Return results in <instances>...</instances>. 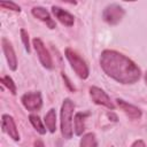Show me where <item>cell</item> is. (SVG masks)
Returning <instances> with one entry per match:
<instances>
[{
  "mask_svg": "<svg viewBox=\"0 0 147 147\" xmlns=\"http://www.w3.org/2000/svg\"><path fill=\"white\" fill-rule=\"evenodd\" d=\"M44 122H45V125H46L47 130L51 133H54L56 131V113H55V109L54 108L49 109L46 113L45 118H44Z\"/></svg>",
  "mask_w": 147,
  "mask_h": 147,
  "instance_id": "obj_14",
  "label": "cell"
},
{
  "mask_svg": "<svg viewBox=\"0 0 147 147\" xmlns=\"http://www.w3.org/2000/svg\"><path fill=\"white\" fill-rule=\"evenodd\" d=\"M75 110V103L70 99H64L61 106V133L64 139H71L74 134L72 130V115Z\"/></svg>",
  "mask_w": 147,
  "mask_h": 147,
  "instance_id": "obj_2",
  "label": "cell"
},
{
  "mask_svg": "<svg viewBox=\"0 0 147 147\" xmlns=\"http://www.w3.org/2000/svg\"><path fill=\"white\" fill-rule=\"evenodd\" d=\"M0 6L5 9H9V10H13V11H18V13L21 11V7L17 3L13 2V1H1Z\"/></svg>",
  "mask_w": 147,
  "mask_h": 147,
  "instance_id": "obj_18",
  "label": "cell"
},
{
  "mask_svg": "<svg viewBox=\"0 0 147 147\" xmlns=\"http://www.w3.org/2000/svg\"><path fill=\"white\" fill-rule=\"evenodd\" d=\"M20 32H21V39H22V41H23L24 48H25V51H26L28 53H30L31 47H30V41H29V34H28V32H26L24 29H21Z\"/></svg>",
  "mask_w": 147,
  "mask_h": 147,
  "instance_id": "obj_19",
  "label": "cell"
},
{
  "mask_svg": "<svg viewBox=\"0 0 147 147\" xmlns=\"http://www.w3.org/2000/svg\"><path fill=\"white\" fill-rule=\"evenodd\" d=\"M0 82H1V84L6 87V88H8L9 90V92L11 93V94H16L17 93V87H16V84L14 83V80H13V78L10 77V76H2L1 77V79H0Z\"/></svg>",
  "mask_w": 147,
  "mask_h": 147,
  "instance_id": "obj_17",
  "label": "cell"
},
{
  "mask_svg": "<svg viewBox=\"0 0 147 147\" xmlns=\"http://www.w3.org/2000/svg\"><path fill=\"white\" fill-rule=\"evenodd\" d=\"M116 101H117L118 107L123 110V113L129 118H131V119H140L141 118L142 113L138 107H136V106H133V105H131V103H129L122 99H117Z\"/></svg>",
  "mask_w": 147,
  "mask_h": 147,
  "instance_id": "obj_12",
  "label": "cell"
},
{
  "mask_svg": "<svg viewBox=\"0 0 147 147\" xmlns=\"http://www.w3.org/2000/svg\"><path fill=\"white\" fill-rule=\"evenodd\" d=\"M29 121H30L31 125L34 127V130H36L39 134H45V133H46V130H47V129L44 126V124H42V122H41V119L39 118L38 115L31 114V115L29 116Z\"/></svg>",
  "mask_w": 147,
  "mask_h": 147,
  "instance_id": "obj_16",
  "label": "cell"
},
{
  "mask_svg": "<svg viewBox=\"0 0 147 147\" xmlns=\"http://www.w3.org/2000/svg\"><path fill=\"white\" fill-rule=\"evenodd\" d=\"M1 45H2V52L5 54V57L7 60L8 67L11 71H15L17 69V57L15 54V51L10 44V41L7 38H2L1 39Z\"/></svg>",
  "mask_w": 147,
  "mask_h": 147,
  "instance_id": "obj_9",
  "label": "cell"
},
{
  "mask_svg": "<svg viewBox=\"0 0 147 147\" xmlns=\"http://www.w3.org/2000/svg\"><path fill=\"white\" fill-rule=\"evenodd\" d=\"M124 14H125V10L123 9L122 6H119L118 3H110L103 9L102 18L107 24L116 25L122 21V18L124 17Z\"/></svg>",
  "mask_w": 147,
  "mask_h": 147,
  "instance_id": "obj_4",
  "label": "cell"
},
{
  "mask_svg": "<svg viewBox=\"0 0 147 147\" xmlns=\"http://www.w3.org/2000/svg\"><path fill=\"white\" fill-rule=\"evenodd\" d=\"M22 105L29 111H38L42 107V98L39 91L36 92H28L22 95L21 98Z\"/></svg>",
  "mask_w": 147,
  "mask_h": 147,
  "instance_id": "obj_6",
  "label": "cell"
},
{
  "mask_svg": "<svg viewBox=\"0 0 147 147\" xmlns=\"http://www.w3.org/2000/svg\"><path fill=\"white\" fill-rule=\"evenodd\" d=\"M1 127L2 131L6 132L13 140L18 141L20 140V133L16 126V123L14 121V118L7 114H3L1 117Z\"/></svg>",
  "mask_w": 147,
  "mask_h": 147,
  "instance_id": "obj_8",
  "label": "cell"
},
{
  "mask_svg": "<svg viewBox=\"0 0 147 147\" xmlns=\"http://www.w3.org/2000/svg\"><path fill=\"white\" fill-rule=\"evenodd\" d=\"M79 147H98V141H96L95 134L93 132L83 134V137L79 141Z\"/></svg>",
  "mask_w": 147,
  "mask_h": 147,
  "instance_id": "obj_15",
  "label": "cell"
},
{
  "mask_svg": "<svg viewBox=\"0 0 147 147\" xmlns=\"http://www.w3.org/2000/svg\"><path fill=\"white\" fill-rule=\"evenodd\" d=\"M90 95H91L92 101L95 105L103 106V107H106V108H108L110 110L115 109V105L110 100V96L102 88H100L98 86H91L90 87Z\"/></svg>",
  "mask_w": 147,
  "mask_h": 147,
  "instance_id": "obj_7",
  "label": "cell"
},
{
  "mask_svg": "<svg viewBox=\"0 0 147 147\" xmlns=\"http://www.w3.org/2000/svg\"><path fill=\"white\" fill-rule=\"evenodd\" d=\"M34 147H45V146L41 140H37V141H34Z\"/></svg>",
  "mask_w": 147,
  "mask_h": 147,
  "instance_id": "obj_21",
  "label": "cell"
},
{
  "mask_svg": "<svg viewBox=\"0 0 147 147\" xmlns=\"http://www.w3.org/2000/svg\"><path fill=\"white\" fill-rule=\"evenodd\" d=\"M90 116L88 111H78L75 115L74 121V130L76 136H83V132L85 131V121Z\"/></svg>",
  "mask_w": 147,
  "mask_h": 147,
  "instance_id": "obj_13",
  "label": "cell"
},
{
  "mask_svg": "<svg viewBox=\"0 0 147 147\" xmlns=\"http://www.w3.org/2000/svg\"><path fill=\"white\" fill-rule=\"evenodd\" d=\"M31 13L32 15L38 18L39 21H41L42 23H45L49 29H55L56 28V24H55V21L51 17L49 13L44 8V7H40V6H37V7H33L31 9Z\"/></svg>",
  "mask_w": 147,
  "mask_h": 147,
  "instance_id": "obj_11",
  "label": "cell"
},
{
  "mask_svg": "<svg viewBox=\"0 0 147 147\" xmlns=\"http://www.w3.org/2000/svg\"><path fill=\"white\" fill-rule=\"evenodd\" d=\"M32 46H33V48H34V51H36V53L38 55V59H39L40 63L42 64V67L46 68V69H49V70L53 69V60H52V56L48 53V51L46 49L42 40L39 39V38H34L32 40Z\"/></svg>",
  "mask_w": 147,
  "mask_h": 147,
  "instance_id": "obj_5",
  "label": "cell"
},
{
  "mask_svg": "<svg viewBox=\"0 0 147 147\" xmlns=\"http://www.w3.org/2000/svg\"><path fill=\"white\" fill-rule=\"evenodd\" d=\"M64 54H65V57L69 61L72 70L76 72V75L82 79H86L90 75V69H88L85 60L77 52H75L74 49H71L69 47L65 48Z\"/></svg>",
  "mask_w": 147,
  "mask_h": 147,
  "instance_id": "obj_3",
  "label": "cell"
},
{
  "mask_svg": "<svg viewBox=\"0 0 147 147\" xmlns=\"http://www.w3.org/2000/svg\"><path fill=\"white\" fill-rule=\"evenodd\" d=\"M100 67L108 77L123 85L134 84L141 76L140 68L131 59L114 49H105L101 53Z\"/></svg>",
  "mask_w": 147,
  "mask_h": 147,
  "instance_id": "obj_1",
  "label": "cell"
},
{
  "mask_svg": "<svg viewBox=\"0 0 147 147\" xmlns=\"http://www.w3.org/2000/svg\"><path fill=\"white\" fill-rule=\"evenodd\" d=\"M52 13L54 15V17L63 25L65 26H72L74 23H75V17L74 15H71L69 11L64 10L63 8L61 7H57V6H53L52 7Z\"/></svg>",
  "mask_w": 147,
  "mask_h": 147,
  "instance_id": "obj_10",
  "label": "cell"
},
{
  "mask_svg": "<svg viewBox=\"0 0 147 147\" xmlns=\"http://www.w3.org/2000/svg\"><path fill=\"white\" fill-rule=\"evenodd\" d=\"M131 147H146V145H145L144 140L138 139V140H136V141H134V142L131 145Z\"/></svg>",
  "mask_w": 147,
  "mask_h": 147,
  "instance_id": "obj_20",
  "label": "cell"
},
{
  "mask_svg": "<svg viewBox=\"0 0 147 147\" xmlns=\"http://www.w3.org/2000/svg\"><path fill=\"white\" fill-rule=\"evenodd\" d=\"M145 83H146V85H147V71H146V74H145Z\"/></svg>",
  "mask_w": 147,
  "mask_h": 147,
  "instance_id": "obj_22",
  "label": "cell"
}]
</instances>
